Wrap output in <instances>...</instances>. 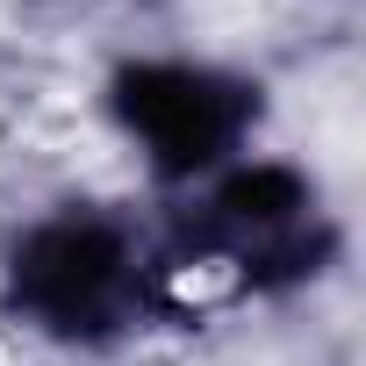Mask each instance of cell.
<instances>
[{
    "mask_svg": "<svg viewBox=\"0 0 366 366\" xmlns=\"http://www.w3.org/2000/svg\"><path fill=\"white\" fill-rule=\"evenodd\" d=\"M115 108L151 144V158L165 172H202L237 144L252 94L237 79H216V72H194V65H137V72H122Z\"/></svg>",
    "mask_w": 366,
    "mask_h": 366,
    "instance_id": "6da1fadb",
    "label": "cell"
},
{
    "mask_svg": "<svg viewBox=\"0 0 366 366\" xmlns=\"http://www.w3.org/2000/svg\"><path fill=\"white\" fill-rule=\"evenodd\" d=\"M15 295L51 330H101L129 302V244L108 223H44L15 252Z\"/></svg>",
    "mask_w": 366,
    "mask_h": 366,
    "instance_id": "7a4b0ae2",
    "label": "cell"
}]
</instances>
